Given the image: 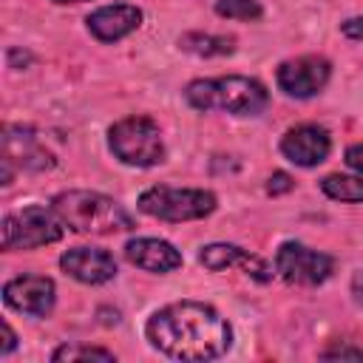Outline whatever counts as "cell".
I'll return each instance as SVG.
<instances>
[{
	"instance_id": "9a60e30c",
	"label": "cell",
	"mask_w": 363,
	"mask_h": 363,
	"mask_svg": "<svg viewBox=\"0 0 363 363\" xmlns=\"http://www.w3.org/2000/svg\"><path fill=\"white\" fill-rule=\"evenodd\" d=\"M199 261H201V267H207L210 272H221V269H230V267H241L247 275H252V278H258V281H269L267 264H264L258 255H252L250 250H241L238 244H207V247H201Z\"/></svg>"
},
{
	"instance_id": "ac0fdd59",
	"label": "cell",
	"mask_w": 363,
	"mask_h": 363,
	"mask_svg": "<svg viewBox=\"0 0 363 363\" xmlns=\"http://www.w3.org/2000/svg\"><path fill=\"white\" fill-rule=\"evenodd\" d=\"M216 14L227 17V20H261L264 17V6L258 0H216Z\"/></svg>"
},
{
	"instance_id": "ffe728a7",
	"label": "cell",
	"mask_w": 363,
	"mask_h": 363,
	"mask_svg": "<svg viewBox=\"0 0 363 363\" xmlns=\"http://www.w3.org/2000/svg\"><path fill=\"white\" fill-rule=\"evenodd\" d=\"M320 360H363V349L349 343H335L320 352Z\"/></svg>"
},
{
	"instance_id": "5bb4252c",
	"label": "cell",
	"mask_w": 363,
	"mask_h": 363,
	"mask_svg": "<svg viewBox=\"0 0 363 363\" xmlns=\"http://www.w3.org/2000/svg\"><path fill=\"white\" fill-rule=\"evenodd\" d=\"M125 258L145 272H173L182 267V252L162 238H130L125 244Z\"/></svg>"
},
{
	"instance_id": "603a6c76",
	"label": "cell",
	"mask_w": 363,
	"mask_h": 363,
	"mask_svg": "<svg viewBox=\"0 0 363 363\" xmlns=\"http://www.w3.org/2000/svg\"><path fill=\"white\" fill-rule=\"evenodd\" d=\"M340 31L349 40H363V17H349L346 23H340Z\"/></svg>"
},
{
	"instance_id": "7a4b0ae2",
	"label": "cell",
	"mask_w": 363,
	"mask_h": 363,
	"mask_svg": "<svg viewBox=\"0 0 363 363\" xmlns=\"http://www.w3.org/2000/svg\"><path fill=\"white\" fill-rule=\"evenodd\" d=\"M54 213L62 218L65 227L74 233H91V235H111L133 230V216L111 196L96 190H62L51 199Z\"/></svg>"
},
{
	"instance_id": "ba28073f",
	"label": "cell",
	"mask_w": 363,
	"mask_h": 363,
	"mask_svg": "<svg viewBox=\"0 0 363 363\" xmlns=\"http://www.w3.org/2000/svg\"><path fill=\"white\" fill-rule=\"evenodd\" d=\"M329 77H332V65L326 57H318V54H303V57L286 60L275 71L278 88L295 99H309V96L320 94L326 88Z\"/></svg>"
},
{
	"instance_id": "6da1fadb",
	"label": "cell",
	"mask_w": 363,
	"mask_h": 363,
	"mask_svg": "<svg viewBox=\"0 0 363 363\" xmlns=\"http://www.w3.org/2000/svg\"><path fill=\"white\" fill-rule=\"evenodd\" d=\"M145 337L173 360H216L233 346V326L210 303L176 301L147 318Z\"/></svg>"
},
{
	"instance_id": "d4e9b609",
	"label": "cell",
	"mask_w": 363,
	"mask_h": 363,
	"mask_svg": "<svg viewBox=\"0 0 363 363\" xmlns=\"http://www.w3.org/2000/svg\"><path fill=\"white\" fill-rule=\"evenodd\" d=\"M54 3H85V0H54Z\"/></svg>"
},
{
	"instance_id": "2e32d148",
	"label": "cell",
	"mask_w": 363,
	"mask_h": 363,
	"mask_svg": "<svg viewBox=\"0 0 363 363\" xmlns=\"http://www.w3.org/2000/svg\"><path fill=\"white\" fill-rule=\"evenodd\" d=\"M179 48L190 51L196 57H224L233 54L235 40L224 37V34H201V31H187L179 37Z\"/></svg>"
},
{
	"instance_id": "30bf717a",
	"label": "cell",
	"mask_w": 363,
	"mask_h": 363,
	"mask_svg": "<svg viewBox=\"0 0 363 363\" xmlns=\"http://www.w3.org/2000/svg\"><path fill=\"white\" fill-rule=\"evenodd\" d=\"M3 159L23 170H51L57 164L54 153L40 142L37 130L28 125H6L3 128Z\"/></svg>"
},
{
	"instance_id": "5b68a950",
	"label": "cell",
	"mask_w": 363,
	"mask_h": 363,
	"mask_svg": "<svg viewBox=\"0 0 363 363\" xmlns=\"http://www.w3.org/2000/svg\"><path fill=\"white\" fill-rule=\"evenodd\" d=\"M136 207L159 221H196L204 218L216 210V196L210 190H199V187H167V184H156L147 187Z\"/></svg>"
},
{
	"instance_id": "cb8c5ba5",
	"label": "cell",
	"mask_w": 363,
	"mask_h": 363,
	"mask_svg": "<svg viewBox=\"0 0 363 363\" xmlns=\"http://www.w3.org/2000/svg\"><path fill=\"white\" fill-rule=\"evenodd\" d=\"M17 349V335H14V329L9 326V320H3V346H0V354L6 357V354H11Z\"/></svg>"
},
{
	"instance_id": "8fae6325",
	"label": "cell",
	"mask_w": 363,
	"mask_h": 363,
	"mask_svg": "<svg viewBox=\"0 0 363 363\" xmlns=\"http://www.w3.org/2000/svg\"><path fill=\"white\" fill-rule=\"evenodd\" d=\"M329 150H332L329 130L320 125H312V122L295 125L281 136V153L298 167H315V164L326 162Z\"/></svg>"
},
{
	"instance_id": "277c9868",
	"label": "cell",
	"mask_w": 363,
	"mask_h": 363,
	"mask_svg": "<svg viewBox=\"0 0 363 363\" xmlns=\"http://www.w3.org/2000/svg\"><path fill=\"white\" fill-rule=\"evenodd\" d=\"M111 153L130 167H153L164 159L162 130L150 116H125L108 130Z\"/></svg>"
},
{
	"instance_id": "52a82bcc",
	"label": "cell",
	"mask_w": 363,
	"mask_h": 363,
	"mask_svg": "<svg viewBox=\"0 0 363 363\" xmlns=\"http://www.w3.org/2000/svg\"><path fill=\"white\" fill-rule=\"evenodd\" d=\"M335 269V258L326 252H318L301 241H284L275 252V272L286 284L298 286H318L323 284Z\"/></svg>"
},
{
	"instance_id": "8992f818",
	"label": "cell",
	"mask_w": 363,
	"mask_h": 363,
	"mask_svg": "<svg viewBox=\"0 0 363 363\" xmlns=\"http://www.w3.org/2000/svg\"><path fill=\"white\" fill-rule=\"evenodd\" d=\"M62 218L54 213V207L28 204L23 210H14L3 218V250H37L45 244H54L62 238Z\"/></svg>"
},
{
	"instance_id": "44dd1931",
	"label": "cell",
	"mask_w": 363,
	"mask_h": 363,
	"mask_svg": "<svg viewBox=\"0 0 363 363\" xmlns=\"http://www.w3.org/2000/svg\"><path fill=\"white\" fill-rule=\"evenodd\" d=\"M292 187H295V182H292V176H289V173H284V170H278V173H272V176L267 179V193H269V196L289 193Z\"/></svg>"
},
{
	"instance_id": "e0dca14e",
	"label": "cell",
	"mask_w": 363,
	"mask_h": 363,
	"mask_svg": "<svg viewBox=\"0 0 363 363\" xmlns=\"http://www.w3.org/2000/svg\"><path fill=\"white\" fill-rule=\"evenodd\" d=\"M320 190L335 201L357 204L363 201V176H346V173H329L320 179Z\"/></svg>"
},
{
	"instance_id": "9c48e42d",
	"label": "cell",
	"mask_w": 363,
	"mask_h": 363,
	"mask_svg": "<svg viewBox=\"0 0 363 363\" xmlns=\"http://www.w3.org/2000/svg\"><path fill=\"white\" fill-rule=\"evenodd\" d=\"M3 301L9 309L31 315V318H45L54 309L57 301V286L45 275H17L6 281L3 286Z\"/></svg>"
},
{
	"instance_id": "4fadbf2b",
	"label": "cell",
	"mask_w": 363,
	"mask_h": 363,
	"mask_svg": "<svg viewBox=\"0 0 363 363\" xmlns=\"http://www.w3.org/2000/svg\"><path fill=\"white\" fill-rule=\"evenodd\" d=\"M88 31L99 43H116L136 31L142 26V9L130 3H113V6H99L96 11L88 14Z\"/></svg>"
},
{
	"instance_id": "7c38bea8",
	"label": "cell",
	"mask_w": 363,
	"mask_h": 363,
	"mask_svg": "<svg viewBox=\"0 0 363 363\" xmlns=\"http://www.w3.org/2000/svg\"><path fill=\"white\" fill-rule=\"evenodd\" d=\"M60 267L65 275H71L79 284L99 286L116 278V261L102 247H74L60 255Z\"/></svg>"
},
{
	"instance_id": "7402d4cb",
	"label": "cell",
	"mask_w": 363,
	"mask_h": 363,
	"mask_svg": "<svg viewBox=\"0 0 363 363\" xmlns=\"http://www.w3.org/2000/svg\"><path fill=\"white\" fill-rule=\"evenodd\" d=\"M343 162L349 164V170H354L357 176H363V145H349Z\"/></svg>"
},
{
	"instance_id": "3957f363",
	"label": "cell",
	"mask_w": 363,
	"mask_h": 363,
	"mask_svg": "<svg viewBox=\"0 0 363 363\" xmlns=\"http://www.w3.org/2000/svg\"><path fill=\"white\" fill-rule=\"evenodd\" d=\"M184 99L196 111H224L233 116H258L269 105V91L252 77H213L193 79L184 88Z\"/></svg>"
},
{
	"instance_id": "d6986e66",
	"label": "cell",
	"mask_w": 363,
	"mask_h": 363,
	"mask_svg": "<svg viewBox=\"0 0 363 363\" xmlns=\"http://www.w3.org/2000/svg\"><path fill=\"white\" fill-rule=\"evenodd\" d=\"M51 360H116V354L113 352H108V349H102V346H60V349H54V354H51Z\"/></svg>"
}]
</instances>
